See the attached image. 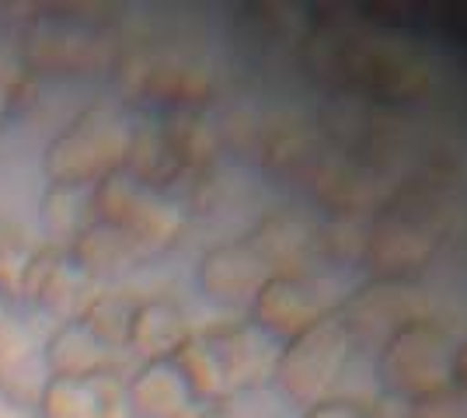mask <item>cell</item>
<instances>
[{
	"instance_id": "cell-10",
	"label": "cell",
	"mask_w": 467,
	"mask_h": 418,
	"mask_svg": "<svg viewBox=\"0 0 467 418\" xmlns=\"http://www.w3.org/2000/svg\"><path fill=\"white\" fill-rule=\"evenodd\" d=\"M325 314H331V303L321 290L296 276H269L252 300V324L269 339H296Z\"/></svg>"
},
{
	"instance_id": "cell-15",
	"label": "cell",
	"mask_w": 467,
	"mask_h": 418,
	"mask_svg": "<svg viewBox=\"0 0 467 418\" xmlns=\"http://www.w3.org/2000/svg\"><path fill=\"white\" fill-rule=\"evenodd\" d=\"M419 314V297L409 282H394V279H377L367 290H359L346 307V328L352 331V339L359 335H380L388 342L401 324H409Z\"/></svg>"
},
{
	"instance_id": "cell-18",
	"label": "cell",
	"mask_w": 467,
	"mask_h": 418,
	"mask_svg": "<svg viewBox=\"0 0 467 418\" xmlns=\"http://www.w3.org/2000/svg\"><path fill=\"white\" fill-rule=\"evenodd\" d=\"M206 339L216 349L231 391L252 387L265 373V366L275 362V356H269V335H262L254 324H223V328L206 331Z\"/></svg>"
},
{
	"instance_id": "cell-20",
	"label": "cell",
	"mask_w": 467,
	"mask_h": 418,
	"mask_svg": "<svg viewBox=\"0 0 467 418\" xmlns=\"http://www.w3.org/2000/svg\"><path fill=\"white\" fill-rule=\"evenodd\" d=\"M67 251L91 279H112L119 272H126V269H133L143 259L133 240L126 238L122 230H116V227L101 223V219L88 223Z\"/></svg>"
},
{
	"instance_id": "cell-32",
	"label": "cell",
	"mask_w": 467,
	"mask_h": 418,
	"mask_svg": "<svg viewBox=\"0 0 467 418\" xmlns=\"http://www.w3.org/2000/svg\"><path fill=\"white\" fill-rule=\"evenodd\" d=\"M7 234H11V230H7V227H4V223H0V240L7 238Z\"/></svg>"
},
{
	"instance_id": "cell-26",
	"label": "cell",
	"mask_w": 467,
	"mask_h": 418,
	"mask_svg": "<svg viewBox=\"0 0 467 418\" xmlns=\"http://www.w3.org/2000/svg\"><path fill=\"white\" fill-rule=\"evenodd\" d=\"M25 359H28V331L11 311H0V387L4 380L18 373Z\"/></svg>"
},
{
	"instance_id": "cell-17",
	"label": "cell",
	"mask_w": 467,
	"mask_h": 418,
	"mask_svg": "<svg viewBox=\"0 0 467 418\" xmlns=\"http://www.w3.org/2000/svg\"><path fill=\"white\" fill-rule=\"evenodd\" d=\"M42 359L49 366V377H98L112 373V349L98 342L84 321H63L46 339Z\"/></svg>"
},
{
	"instance_id": "cell-23",
	"label": "cell",
	"mask_w": 467,
	"mask_h": 418,
	"mask_svg": "<svg viewBox=\"0 0 467 418\" xmlns=\"http://www.w3.org/2000/svg\"><path fill=\"white\" fill-rule=\"evenodd\" d=\"M137 303L140 300L126 297V293H95L88 300V307L80 311L78 321H84L88 331L116 352L126 345V331H130V318H133Z\"/></svg>"
},
{
	"instance_id": "cell-27",
	"label": "cell",
	"mask_w": 467,
	"mask_h": 418,
	"mask_svg": "<svg viewBox=\"0 0 467 418\" xmlns=\"http://www.w3.org/2000/svg\"><path fill=\"white\" fill-rule=\"evenodd\" d=\"M409 418H467V391H461L453 383L447 391H436L429 398L411 401Z\"/></svg>"
},
{
	"instance_id": "cell-24",
	"label": "cell",
	"mask_w": 467,
	"mask_h": 418,
	"mask_svg": "<svg viewBox=\"0 0 467 418\" xmlns=\"http://www.w3.org/2000/svg\"><path fill=\"white\" fill-rule=\"evenodd\" d=\"M36 101V77L21 63L0 56V129L21 119Z\"/></svg>"
},
{
	"instance_id": "cell-7",
	"label": "cell",
	"mask_w": 467,
	"mask_h": 418,
	"mask_svg": "<svg viewBox=\"0 0 467 418\" xmlns=\"http://www.w3.org/2000/svg\"><path fill=\"white\" fill-rule=\"evenodd\" d=\"M119 87L133 98H147L175 108H202L213 95V77L202 63L185 60L178 53H157V49H133L116 63Z\"/></svg>"
},
{
	"instance_id": "cell-3",
	"label": "cell",
	"mask_w": 467,
	"mask_h": 418,
	"mask_svg": "<svg viewBox=\"0 0 467 418\" xmlns=\"http://www.w3.org/2000/svg\"><path fill=\"white\" fill-rule=\"evenodd\" d=\"M331 63L338 74L370 91V95H390L409 98L426 87V63L419 60L415 46L398 36H346L335 32L321 42V66Z\"/></svg>"
},
{
	"instance_id": "cell-29",
	"label": "cell",
	"mask_w": 467,
	"mask_h": 418,
	"mask_svg": "<svg viewBox=\"0 0 467 418\" xmlns=\"http://www.w3.org/2000/svg\"><path fill=\"white\" fill-rule=\"evenodd\" d=\"M0 418H39L32 404H25L18 394H11L7 387H0Z\"/></svg>"
},
{
	"instance_id": "cell-1",
	"label": "cell",
	"mask_w": 467,
	"mask_h": 418,
	"mask_svg": "<svg viewBox=\"0 0 467 418\" xmlns=\"http://www.w3.org/2000/svg\"><path fill=\"white\" fill-rule=\"evenodd\" d=\"M133 126L112 105H91L78 112L42 150V175L49 185H98L122 171L133 143Z\"/></svg>"
},
{
	"instance_id": "cell-6",
	"label": "cell",
	"mask_w": 467,
	"mask_h": 418,
	"mask_svg": "<svg viewBox=\"0 0 467 418\" xmlns=\"http://www.w3.org/2000/svg\"><path fill=\"white\" fill-rule=\"evenodd\" d=\"M457 345L429 318H411L380 345V377L394 394L409 401L453 387Z\"/></svg>"
},
{
	"instance_id": "cell-2",
	"label": "cell",
	"mask_w": 467,
	"mask_h": 418,
	"mask_svg": "<svg viewBox=\"0 0 467 418\" xmlns=\"http://www.w3.org/2000/svg\"><path fill=\"white\" fill-rule=\"evenodd\" d=\"M91 209L95 219L133 240L140 255H157L171 248L185 230V206L171 192L130 175L126 168L105 175L91 189Z\"/></svg>"
},
{
	"instance_id": "cell-8",
	"label": "cell",
	"mask_w": 467,
	"mask_h": 418,
	"mask_svg": "<svg viewBox=\"0 0 467 418\" xmlns=\"http://www.w3.org/2000/svg\"><path fill=\"white\" fill-rule=\"evenodd\" d=\"M432 248H436V230L429 217H419L411 209H384L377 219H370L363 261L377 279L409 282L432 259Z\"/></svg>"
},
{
	"instance_id": "cell-5",
	"label": "cell",
	"mask_w": 467,
	"mask_h": 418,
	"mask_svg": "<svg viewBox=\"0 0 467 418\" xmlns=\"http://www.w3.org/2000/svg\"><path fill=\"white\" fill-rule=\"evenodd\" d=\"M18 63L32 77H78L95 74L112 63L109 42L95 32L84 15H67L53 7L49 15H32L21 32Z\"/></svg>"
},
{
	"instance_id": "cell-33",
	"label": "cell",
	"mask_w": 467,
	"mask_h": 418,
	"mask_svg": "<svg viewBox=\"0 0 467 418\" xmlns=\"http://www.w3.org/2000/svg\"><path fill=\"white\" fill-rule=\"evenodd\" d=\"M0 311H7V303H4V300H0Z\"/></svg>"
},
{
	"instance_id": "cell-25",
	"label": "cell",
	"mask_w": 467,
	"mask_h": 418,
	"mask_svg": "<svg viewBox=\"0 0 467 418\" xmlns=\"http://www.w3.org/2000/svg\"><path fill=\"white\" fill-rule=\"evenodd\" d=\"M28 261H32V248L18 238V234H7L0 240V300H18L21 297V282L28 272Z\"/></svg>"
},
{
	"instance_id": "cell-22",
	"label": "cell",
	"mask_w": 467,
	"mask_h": 418,
	"mask_svg": "<svg viewBox=\"0 0 467 418\" xmlns=\"http://www.w3.org/2000/svg\"><path fill=\"white\" fill-rule=\"evenodd\" d=\"M171 359L182 366V373L189 380V387H192V394L199 398V404L202 401H220L231 394L227 377H223V366H220L216 349L210 345L206 331H192Z\"/></svg>"
},
{
	"instance_id": "cell-19",
	"label": "cell",
	"mask_w": 467,
	"mask_h": 418,
	"mask_svg": "<svg viewBox=\"0 0 467 418\" xmlns=\"http://www.w3.org/2000/svg\"><path fill=\"white\" fill-rule=\"evenodd\" d=\"M157 126L182 175H202L213 164L220 137H216L213 122L202 116V108H175Z\"/></svg>"
},
{
	"instance_id": "cell-28",
	"label": "cell",
	"mask_w": 467,
	"mask_h": 418,
	"mask_svg": "<svg viewBox=\"0 0 467 418\" xmlns=\"http://www.w3.org/2000/svg\"><path fill=\"white\" fill-rule=\"evenodd\" d=\"M304 418H370L359 404H352V401H342V398H328L321 401V404H311Z\"/></svg>"
},
{
	"instance_id": "cell-30",
	"label": "cell",
	"mask_w": 467,
	"mask_h": 418,
	"mask_svg": "<svg viewBox=\"0 0 467 418\" xmlns=\"http://www.w3.org/2000/svg\"><path fill=\"white\" fill-rule=\"evenodd\" d=\"M453 383L467 391V342L457 345V356H453Z\"/></svg>"
},
{
	"instance_id": "cell-9",
	"label": "cell",
	"mask_w": 467,
	"mask_h": 418,
	"mask_svg": "<svg viewBox=\"0 0 467 418\" xmlns=\"http://www.w3.org/2000/svg\"><path fill=\"white\" fill-rule=\"evenodd\" d=\"M91 282L95 279L70 259V251L46 244V248L32 251L18 300L39 307V311H46V314H53L59 321H74L80 318V311L91 300Z\"/></svg>"
},
{
	"instance_id": "cell-14",
	"label": "cell",
	"mask_w": 467,
	"mask_h": 418,
	"mask_svg": "<svg viewBox=\"0 0 467 418\" xmlns=\"http://www.w3.org/2000/svg\"><path fill=\"white\" fill-rule=\"evenodd\" d=\"M126 404L137 418H192L199 398L175 359L143 362L126 383Z\"/></svg>"
},
{
	"instance_id": "cell-4",
	"label": "cell",
	"mask_w": 467,
	"mask_h": 418,
	"mask_svg": "<svg viewBox=\"0 0 467 418\" xmlns=\"http://www.w3.org/2000/svg\"><path fill=\"white\" fill-rule=\"evenodd\" d=\"M352 349V331L346 328L342 314H325L314 321L307 331H300L275 352L273 373L283 387V394L296 404L311 408L328 401L331 387L338 383L346 359Z\"/></svg>"
},
{
	"instance_id": "cell-11",
	"label": "cell",
	"mask_w": 467,
	"mask_h": 418,
	"mask_svg": "<svg viewBox=\"0 0 467 418\" xmlns=\"http://www.w3.org/2000/svg\"><path fill=\"white\" fill-rule=\"evenodd\" d=\"M265 279H269V269L254 255L248 240H223V244L210 248L195 265V282H199L202 297L223 303V307L252 303Z\"/></svg>"
},
{
	"instance_id": "cell-13",
	"label": "cell",
	"mask_w": 467,
	"mask_h": 418,
	"mask_svg": "<svg viewBox=\"0 0 467 418\" xmlns=\"http://www.w3.org/2000/svg\"><path fill=\"white\" fill-rule=\"evenodd\" d=\"M244 240L265 261L269 276L304 279L307 265L321 255V234L311 230L307 219H300L296 213H269Z\"/></svg>"
},
{
	"instance_id": "cell-12",
	"label": "cell",
	"mask_w": 467,
	"mask_h": 418,
	"mask_svg": "<svg viewBox=\"0 0 467 418\" xmlns=\"http://www.w3.org/2000/svg\"><path fill=\"white\" fill-rule=\"evenodd\" d=\"M130 412L126 387L112 373L98 377H49L39 391V418H122Z\"/></svg>"
},
{
	"instance_id": "cell-16",
	"label": "cell",
	"mask_w": 467,
	"mask_h": 418,
	"mask_svg": "<svg viewBox=\"0 0 467 418\" xmlns=\"http://www.w3.org/2000/svg\"><path fill=\"white\" fill-rule=\"evenodd\" d=\"M192 335L189 321L182 314V307L171 300H140L133 318H130V331H126V345L150 359H171L182 349V342Z\"/></svg>"
},
{
	"instance_id": "cell-21",
	"label": "cell",
	"mask_w": 467,
	"mask_h": 418,
	"mask_svg": "<svg viewBox=\"0 0 467 418\" xmlns=\"http://www.w3.org/2000/svg\"><path fill=\"white\" fill-rule=\"evenodd\" d=\"M91 189L95 185H49L42 192L39 219L46 238L53 240V248H70L74 238L88 223H95V209H91Z\"/></svg>"
},
{
	"instance_id": "cell-31",
	"label": "cell",
	"mask_w": 467,
	"mask_h": 418,
	"mask_svg": "<svg viewBox=\"0 0 467 418\" xmlns=\"http://www.w3.org/2000/svg\"><path fill=\"white\" fill-rule=\"evenodd\" d=\"M192 418H220V415H216V412H195Z\"/></svg>"
}]
</instances>
